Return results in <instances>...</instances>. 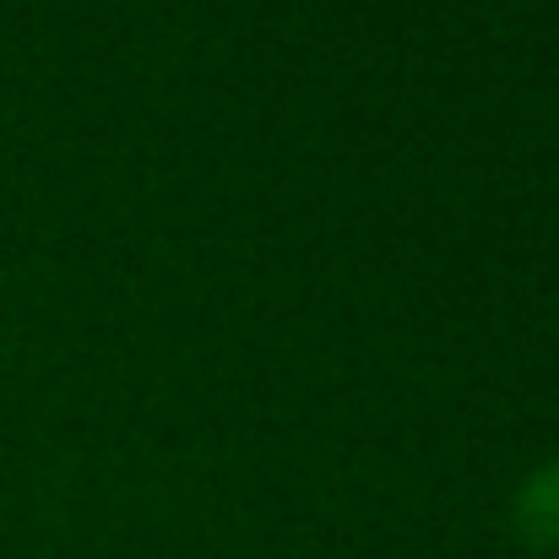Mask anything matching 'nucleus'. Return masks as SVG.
<instances>
[{
    "label": "nucleus",
    "instance_id": "obj_1",
    "mask_svg": "<svg viewBox=\"0 0 559 559\" xmlns=\"http://www.w3.org/2000/svg\"><path fill=\"white\" fill-rule=\"evenodd\" d=\"M516 538L538 555H559V462H544L522 478L516 506H511Z\"/></svg>",
    "mask_w": 559,
    "mask_h": 559
}]
</instances>
